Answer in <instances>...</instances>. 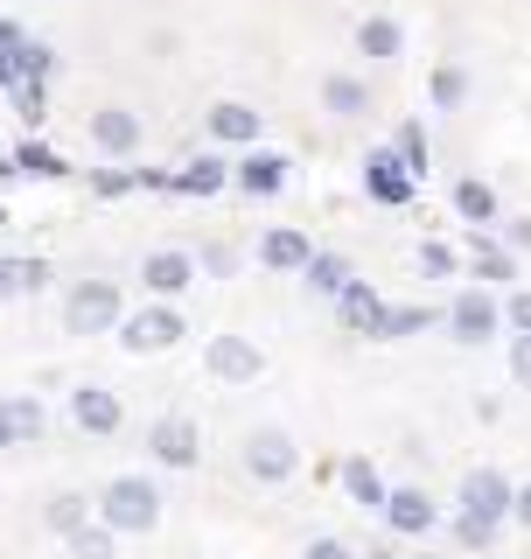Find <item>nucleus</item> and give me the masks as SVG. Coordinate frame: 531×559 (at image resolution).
<instances>
[{
	"label": "nucleus",
	"mask_w": 531,
	"mask_h": 559,
	"mask_svg": "<svg viewBox=\"0 0 531 559\" xmlns=\"http://www.w3.org/2000/svg\"><path fill=\"white\" fill-rule=\"evenodd\" d=\"M28 287H43V259H0V301Z\"/></svg>",
	"instance_id": "obj_27"
},
{
	"label": "nucleus",
	"mask_w": 531,
	"mask_h": 559,
	"mask_svg": "<svg viewBox=\"0 0 531 559\" xmlns=\"http://www.w3.org/2000/svg\"><path fill=\"white\" fill-rule=\"evenodd\" d=\"M469 259H475V280H510V252L483 238V224H475V245H469Z\"/></svg>",
	"instance_id": "obj_25"
},
{
	"label": "nucleus",
	"mask_w": 531,
	"mask_h": 559,
	"mask_svg": "<svg viewBox=\"0 0 531 559\" xmlns=\"http://www.w3.org/2000/svg\"><path fill=\"white\" fill-rule=\"evenodd\" d=\"M510 322H518V329H531V294H510Z\"/></svg>",
	"instance_id": "obj_38"
},
{
	"label": "nucleus",
	"mask_w": 531,
	"mask_h": 559,
	"mask_svg": "<svg viewBox=\"0 0 531 559\" xmlns=\"http://www.w3.org/2000/svg\"><path fill=\"white\" fill-rule=\"evenodd\" d=\"M308 559H357V552H350V546H335V538H315Z\"/></svg>",
	"instance_id": "obj_36"
},
{
	"label": "nucleus",
	"mask_w": 531,
	"mask_h": 559,
	"mask_svg": "<svg viewBox=\"0 0 531 559\" xmlns=\"http://www.w3.org/2000/svg\"><path fill=\"white\" fill-rule=\"evenodd\" d=\"M210 133H217L224 147H252V140H259V112H252V105H217V112H210Z\"/></svg>",
	"instance_id": "obj_15"
},
{
	"label": "nucleus",
	"mask_w": 531,
	"mask_h": 559,
	"mask_svg": "<svg viewBox=\"0 0 531 559\" xmlns=\"http://www.w3.org/2000/svg\"><path fill=\"white\" fill-rule=\"evenodd\" d=\"M70 419H78L84 433H98V441H105V433H119V399L105 392V384H84V392L70 399Z\"/></svg>",
	"instance_id": "obj_7"
},
{
	"label": "nucleus",
	"mask_w": 531,
	"mask_h": 559,
	"mask_svg": "<svg viewBox=\"0 0 531 559\" xmlns=\"http://www.w3.org/2000/svg\"><path fill=\"white\" fill-rule=\"evenodd\" d=\"M357 43H364V57H399V22H385V14H370V22L357 28Z\"/></svg>",
	"instance_id": "obj_23"
},
{
	"label": "nucleus",
	"mask_w": 531,
	"mask_h": 559,
	"mask_svg": "<svg viewBox=\"0 0 531 559\" xmlns=\"http://www.w3.org/2000/svg\"><path fill=\"white\" fill-rule=\"evenodd\" d=\"M113 322H119V287H113V280H84V287L63 301V329H70V336H98V329H113Z\"/></svg>",
	"instance_id": "obj_3"
},
{
	"label": "nucleus",
	"mask_w": 531,
	"mask_h": 559,
	"mask_svg": "<svg viewBox=\"0 0 531 559\" xmlns=\"http://www.w3.org/2000/svg\"><path fill=\"white\" fill-rule=\"evenodd\" d=\"M140 280H148L154 294H182L189 280H197V259H189V252H154V259H148V273H140Z\"/></svg>",
	"instance_id": "obj_14"
},
{
	"label": "nucleus",
	"mask_w": 531,
	"mask_h": 559,
	"mask_svg": "<svg viewBox=\"0 0 531 559\" xmlns=\"http://www.w3.org/2000/svg\"><path fill=\"white\" fill-rule=\"evenodd\" d=\"M497 322H504V314H497V301H489V294H462V301L448 308V329H455L462 343H483V336H497Z\"/></svg>",
	"instance_id": "obj_6"
},
{
	"label": "nucleus",
	"mask_w": 531,
	"mask_h": 559,
	"mask_svg": "<svg viewBox=\"0 0 531 559\" xmlns=\"http://www.w3.org/2000/svg\"><path fill=\"white\" fill-rule=\"evenodd\" d=\"M413 329H427V308H392V314H378V336H413Z\"/></svg>",
	"instance_id": "obj_30"
},
{
	"label": "nucleus",
	"mask_w": 531,
	"mask_h": 559,
	"mask_svg": "<svg viewBox=\"0 0 531 559\" xmlns=\"http://www.w3.org/2000/svg\"><path fill=\"white\" fill-rule=\"evenodd\" d=\"M364 182H370L378 203H405V197H413V168H405V154H370Z\"/></svg>",
	"instance_id": "obj_9"
},
{
	"label": "nucleus",
	"mask_w": 531,
	"mask_h": 559,
	"mask_svg": "<svg viewBox=\"0 0 531 559\" xmlns=\"http://www.w3.org/2000/svg\"><path fill=\"white\" fill-rule=\"evenodd\" d=\"M210 371H217L224 384L259 378V343H245V336H217V343H210Z\"/></svg>",
	"instance_id": "obj_8"
},
{
	"label": "nucleus",
	"mask_w": 531,
	"mask_h": 559,
	"mask_svg": "<svg viewBox=\"0 0 531 559\" xmlns=\"http://www.w3.org/2000/svg\"><path fill=\"white\" fill-rule=\"evenodd\" d=\"M294 462H300V454H294V441H287L280 427L252 433V448H245V468H252L259 483H287V476H294Z\"/></svg>",
	"instance_id": "obj_4"
},
{
	"label": "nucleus",
	"mask_w": 531,
	"mask_h": 559,
	"mask_svg": "<svg viewBox=\"0 0 531 559\" xmlns=\"http://www.w3.org/2000/svg\"><path fill=\"white\" fill-rule=\"evenodd\" d=\"M462 92H469L462 70H440V78H434V105H462Z\"/></svg>",
	"instance_id": "obj_34"
},
{
	"label": "nucleus",
	"mask_w": 531,
	"mask_h": 559,
	"mask_svg": "<svg viewBox=\"0 0 531 559\" xmlns=\"http://www.w3.org/2000/svg\"><path fill=\"white\" fill-rule=\"evenodd\" d=\"M92 140L105 154H133L140 147V119L127 112V105H105V112H92Z\"/></svg>",
	"instance_id": "obj_11"
},
{
	"label": "nucleus",
	"mask_w": 531,
	"mask_h": 559,
	"mask_svg": "<svg viewBox=\"0 0 531 559\" xmlns=\"http://www.w3.org/2000/svg\"><path fill=\"white\" fill-rule=\"evenodd\" d=\"M154 454H162V462L168 468H189V462H197V427H189V419L182 413H168L162 419V427H154V441H148Z\"/></svg>",
	"instance_id": "obj_12"
},
{
	"label": "nucleus",
	"mask_w": 531,
	"mask_h": 559,
	"mask_svg": "<svg viewBox=\"0 0 531 559\" xmlns=\"http://www.w3.org/2000/svg\"><path fill=\"white\" fill-rule=\"evenodd\" d=\"M343 489L364 503V511H385V497H392V489H385V476L364 462V454H350V462H343Z\"/></svg>",
	"instance_id": "obj_17"
},
{
	"label": "nucleus",
	"mask_w": 531,
	"mask_h": 559,
	"mask_svg": "<svg viewBox=\"0 0 531 559\" xmlns=\"http://www.w3.org/2000/svg\"><path fill=\"white\" fill-rule=\"evenodd\" d=\"M399 154H405V168H413V175H427V133H420V127L399 133Z\"/></svg>",
	"instance_id": "obj_32"
},
{
	"label": "nucleus",
	"mask_w": 531,
	"mask_h": 559,
	"mask_svg": "<svg viewBox=\"0 0 531 559\" xmlns=\"http://www.w3.org/2000/svg\"><path fill=\"white\" fill-rule=\"evenodd\" d=\"M510 518L531 524V483H524V489H510Z\"/></svg>",
	"instance_id": "obj_37"
},
{
	"label": "nucleus",
	"mask_w": 531,
	"mask_h": 559,
	"mask_svg": "<svg viewBox=\"0 0 531 559\" xmlns=\"http://www.w3.org/2000/svg\"><path fill=\"white\" fill-rule=\"evenodd\" d=\"M0 448H14V433H8V413H0Z\"/></svg>",
	"instance_id": "obj_40"
},
{
	"label": "nucleus",
	"mask_w": 531,
	"mask_h": 559,
	"mask_svg": "<svg viewBox=\"0 0 531 559\" xmlns=\"http://www.w3.org/2000/svg\"><path fill=\"white\" fill-rule=\"evenodd\" d=\"M335 301H343V322H350V329H370V336H378L385 301L370 294V280H343V294H335Z\"/></svg>",
	"instance_id": "obj_16"
},
{
	"label": "nucleus",
	"mask_w": 531,
	"mask_h": 559,
	"mask_svg": "<svg viewBox=\"0 0 531 559\" xmlns=\"http://www.w3.org/2000/svg\"><path fill=\"white\" fill-rule=\"evenodd\" d=\"M370 559H399V552H370Z\"/></svg>",
	"instance_id": "obj_41"
},
{
	"label": "nucleus",
	"mask_w": 531,
	"mask_h": 559,
	"mask_svg": "<svg viewBox=\"0 0 531 559\" xmlns=\"http://www.w3.org/2000/svg\"><path fill=\"white\" fill-rule=\"evenodd\" d=\"M14 168H22V175H63V162L49 147H35V140H28V147H14Z\"/></svg>",
	"instance_id": "obj_29"
},
{
	"label": "nucleus",
	"mask_w": 531,
	"mask_h": 559,
	"mask_svg": "<svg viewBox=\"0 0 531 559\" xmlns=\"http://www.w3.org/2000/svg\"><path fill=\"white\" fill-rule=\"evenodd\" d=\"M175 336H182V314H175V308H140L119 343H127V349H168Z\"/></svg>",
	"instance_id": "obj_5"
},
{
	"label": "nucleus",
	"mask_w": 531,
	"mask_h": 559,
	"mask_svg": "<svg viewBox=\"0 0 531 559\" xmlns=\"http://www.w3.org/2000/svg\"><path fill=\"white\" fill-rule=\"evenodd\" d=\"M420 273H455V252H448V245H420Z\"/></svg>",
	"instance_id": "obj_35"
},
{
	"label": "nucleus",
	"mask_w": 531,
	"mask_h": 559,
	"mask_svg": "<svg viewBox=\"0 0 531 559\" xmlns=\"http://www.w3.org/2000/svg\"><path fill=\"white\" fill-rule=\"evenodd\" d=\"M322 98H329V112H335V119H357V112H370V92H364L357 78H329V92H322Z\"/></svg>",
	"instance_id": "obj_21"
},
{
	"label": "nucleus",
	"mask_w": 531,
	"mask_h": 559,
	"mask_svg": "<svg viewBox=\"0 0 531 559\" xmlns=\"http://www.w3.org/2000/svg\"><path fill=\"white\" fill-rule=\"evenodd\" d=\"M308 252H315V245L300 238V231H273V238L259 245V259H266V266H280V273H300V266H308Z\"/></svg>",
	"instance_id": "obj_19"
},
{
	"label": "nucleus",
	"mask_w": 531,
	"mask_h": 559,
	"mask_svg": "<svg viewBox=\"0 0 531 559\" xmlns=\"http://www.w3.org/2000/svg\"><path fill=\"white\" fill-rule=\"evenodd\" d=\"M14 175H22V168H14V154H0V182H14Z\"/></svg>",
	"instance_id": "obj_39"
},
{
	"label": "nucleus",
	"mask_w": 531,
	"mask_h": 559,
	"mask_svg": "<svg viewBox=\"0 0 531 559\" xmlns=\"http://www.w3.org/2000/svg\"><path fill=\"white\" fill-rule=\"evenodd\" d=\"M0 224H8V210H0Z\"/></svg>",
	"instance_id": "obj_42"
},
{
	"label": "nucleus",
	"mask_w": 531,
	"mask_h": 559,
	"mask_svg": "<svg viewBox=\"0 0 531 559\" xmlns=\"http://www.w3.org/2000/svg\"><path fill=\"white\" fill-rule=\"evenodd\" d=\"M0 413H8V433H14V441H35V433H43V406H35V399H8Z\"/></svg>",
	"instance_id": "obj_28"
},
{
	"label": "nucleus",
	"mask_w": 531,
	"mask_h": 559,
	"mask_svg": "<svg viewBox=\"0 0 531 559\" xmlns=\"http://www.w3.org/2000/svg\"><path fill=\"white\" fill-rule=\"evenodd\" d=\"M232 182L245 189V197H273V189L287 182V162H280V154H245V162L232 168Z\"/></svg>",
	"instance_id": "obj_13"
},
{
	"label": "nucleus",
	"mask_w": 531,
	"mask_h": 559,
	"mask_svg": "<svg viewBox=\"0 0 531 559\" xmlns=\"http://www.w3.org/2000/svg\"><path fill=\"white\" fill-rule=\"evenodd\" d=\"M510 378L531 392V329H518V343H510Z\"/></svg>",
	"instance_id": "obj_33"
},
{
	"label": "nucleus",
	"mask_w": 531,
	"mask_h": 559,
	"mask_svg": "<svg viewBox=\"0 0 531 559\" xmlns=\"http://www.w3.org/2000/svg\"><path fill=\"white\" fill-rule=\"evenodd\" d=\"M22 49H28V35L14 28V22H0V84H14V92L28 84V70H22Z\"/></svg>",
	"instance_id": "obj_20"
},
{
	"label": "nucleus",
	"mask_w": 531,
	"mask_h": 559,
	"mask_svg": "<svg viewBox=\"0 0 531 559\" xmlns=\"http://www.w3.org/2000/svg\"><path fill=\"white\" fill-rule=\"evenodd\" d=\"M300 273H308L315 294H343V280H350V266L335 252H308V266H300Z\"/></svg>",
	"instance_id": "obj_22"
},
{
	"label": "nucleus",
	"mask_w": 531,
	"mask_h": 559,
	"mask_svg": "<svg viewBox=\"0 0 531 559\" xmlns=\"http://www.w3.org/2000/svg\"><path fill=\"white\" fill-rule=\"evenodd\" d=\"M224 182H232V168H224V162H189L182 175H168V189H182V197H217Z\"/></svg>",
	"instance_id": "obj_18"
},
{
	"label": "nucleus",
	"mask_w": 531,
	"mask_h": 559,
	"mask_svg": "<svg viewBox=\"0 0 531 559\" xmlns=\"http://www.w3.org/2000/svg\"><path fill=\"white\" fill-rule=\"evenodd\" d=\"M49 524H57V532L70 538V532L84 524V497H57V503H49Z\"/></svg>",
	"instance_id": "obj_31"
},
{
	"label": "nucleus",
	"mask_w": 531,
	"mask_h": 559,
	"mask_svg": "<svg viewBox=\"0 0 531 559\" xmlns=\"http://www.w3.org/2000/svg\"><path fill=\"white\" fill-rule=\"evenodd\" d=\"M455 210H462L469 224H489L497 217V197H489V182H455Z\"/></svg>",
	"instance_id": "obj_26"
},
{
	"label": "nucleus",
	"mask_w": 531,
	"mask_h": 559,
	"mask_svg": "<svg viewBox=\"0 0 531 559\" xmlns=\"http://www.w3.org/2000/svg\"><path fill=\"white\" fill-rule=\"evenodd\" d=\"M98 518L113 524V532H154V518H162V497H154L148 476H119V483H105Z\"/></svg>",
	"instance_id": "obj_2"
},
{
	"label": "nucleus",
	"mask_w": 531,
	"mask_h": 559,
	"mask_svg": "<svg viewBox=\"0 0 531 559\" xmlns=\"http://www.w3.org/2000/svg\"><path fill=\"white\" fill-rule=\"evenodd\" d=\"M385 524H392L399 538H420L434 524V503H427V489H392L385 497Z\"/></svg>",
	"instance_id": "obj_10"
},
{
	"label": "nucleus",
	"mask_w": 531,
	"mask_h": 559,
	"mask_svg": "<svg viewBox=\"0 0 531 559\" xmlns=\"http://www.w3.org/2000/svg\"><path fill=\"white\" fill-rule=\"evenodd\" d=\"M113 524H78V532H70V559H113Z\"/></svg>",
	"instance_id": "obj_24"
},
{
	"label": "nucleus",
	"mask_w": 531,
	"mask_h": 559,
	"mask_svg": "<svg viewBox=\"0 0 531 559\" xmlns=\"http://www.w3.org/2000/svg\"><path fill=\"white\" fill-rule=\"evenodd\" d=\"M510 518V483L497 476V468H475V476L462 483V546H489L497 538V524Z\"/></svg>",
	"instance_id": "obj_1"
}]
</instances>
